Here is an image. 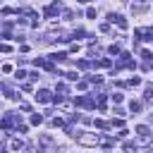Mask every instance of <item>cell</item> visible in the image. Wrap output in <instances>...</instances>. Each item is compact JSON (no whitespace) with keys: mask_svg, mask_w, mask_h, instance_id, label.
<instances>
[{"mask_svg":"<svg viewBox=\"0 0 153 153\" xmlns=\"http://www.w3.org/2000/svg\"><path fill=\"white\" fill-rule=\"evenodd\" d=\"M33 98H36L38 103H50V98H53V93H50V91H45V88H38Z\"/></svg>","mask_w":153,"mask_h":153,"instance_id":"1","label":"cell"},{"mask_svg":"<svg viewBox=\"0 0 153 153\" xmlns=\"http://www.w3.org/2000/svg\"><path fill=\"white\" fill-rule=\"evenodd\" d=\"M136 134H139L143 141H148V136H151V129H148L146 124H139V127H136Z\"/></svg>","mask_w":153,"mask_h":153,"instance_id":"5","label":"cell"},{"mask_svg":"<svg viewBox=\"0 0 153 153\" xmlns=\"http://www.w3.org/2000/svg\"><path fill=\"white\" fill-rule=\"evenodd\" d=\"M60 10H62V5H60V2H53V5H48V7H45V12H43V14H45V17H55Z\"/></svg>","mask_w":153,"mask_h":153,"instance_id":"3","label":"cell"},{"mask_svg":"<svg viewBox=\"0 0 153 153\" xmlns=\"http://www.w3.org/2000/svg\"><path fill=\"white\" fill-rule=\"evenodd\" d=\"M122 124H124V122H122L120 117H117V120H112V127H120V129H122Z\"/></svg>","mask_w":153,"mask_h":153,"instance_id":"20","label":"cell"},{"mask_svg":"<svg viewBox=\"0 0 153 153\" xmlns=\"http://www.w3.org/2000/svg\"><path fill=\"white\" fill-rule=\"evenodd\" d=\"M0 153H5V151H2V148H0Z\"/></svg>","mask_w":153,"mask_h":153,"instance_id":"24","label":"cell"},{"mask_svg":"<svg viewBox=\"0 0 153 153\" xmlns=\"http://www.w3.org/2000/svg\"><path fill=\"white\" fill-rule=\"evenodd\" d=\"M65 76H67V79H69V81H76V79H79V74H76V72H67V74H65Z\"/></svg>","mask_w":153,"mask_h":153,"instance_id":"12","label":"cell"},{"mask_svg":"<svg viewBox=\"0 0 153 153\" xmlns=\"http://www.w3.org/2000/svg\"><path fill=\"white\" fill-rule=\"evenodd\" d=\"M65 91H67V86H65V84H57V88H55V93H65Z\"/></svg>","mask_w":153,"mask_h":153,"instance_id":"17","label":"cell"},{"mask_svg":"<svg viewBox=\"0 0 153 153\" xmlns=\"http://www.w3.org/2000/svg\"><path fill=\"white\" fill-rule=\"evenodd\" d=\"M127 84H129V86H139V84H141V79H139V76H131Z\"/></svg>","mask_w":153,"mask_h":153,"instance_id":"14","label":"cell"},{"mask_svg":"<svg viewBox=\"0 0 153 153\" xmlns=\"http://www.w3.org/2000/svg\"><path fill=\"white\" fill-rule=\"evenodd\" d=\"M108 19H110V22H112V24H117V26H120V29H127V19H124V17H122V14H110V17H108Z\"/></svg>","mask_w":153,"mask_h":153,"instance_id":"4","label":"cell"},{"mask_svg":"<svg viewBox=\"0 0 153 153\" xmlns=\"http://www.w3.org/2000/svg\"><path fill=\"white\" fill-rule=\"evenodd\" d=\"M122 148H124V153H136V143L134 141H124Z\"/></svg>","mask_w":153,"mask_h":153,"instance_id":"8","label":"cell"},{"mask_svg":"<svg viewBox=\"0 0 153 153\" xmlns=\"http://www.w3.org/2000/svg\"><path fill=\"white\" fill-rule=\"evenodd\" d=\"M48 57H50V62H62V60H67V53H50Z\"/></svg>","mask_w":153,"mask_h":153,"instance_id":"7","label":"cell"},{"mask_svg":"<svg viewBox=\"0 0 153 153\" xmlns=\"http://www.w3.org/2000/svg\"><path fill=\"white\" fill-rule=\"evenodd\" d=\"M122 98H124L122 93H112V100H115V103H122Z\"/></svg>","mask_w":153,"mask_h":153,"instance_id":"18","label":"cell"},{"mask_svg":"<svg viewBox=\"0 0 153 153\" xmlns=\"http://www.w3.org/2000/svg\"><path fill=\"white\" fill-rule=\"evenodd\" d=\"M74 103H76V105H81V108H93V105H96V100H93V98H88V96H76V98H74Z\"/></svg>","mask_w":153,"mask_h":153,"instance_id":"2","label":"cell"},{"mask_svg":"<svg viewBox=\"0 0 153 153\" xmlns=\"http://www.w3.org/2000/svg\"><path fill=\"white\" fill-rule=\"evenodd\" d=\"M43 122V115H31V124H41Z\"/></svg>","mask_w":153,"mask_h":153,"instance_id":"10","label":"cell"},{"mask_svg":"<svg viewBox=\"0 0 153 153\" xmlns=\"http://www.w3.org/2000/svg\"><path fill=\"white\" fill-rule=\"evenodd\" d=\"M79 141H81V143H86V146H93V143H98V141H100V136H93V134H91V136H79Z\"/></svg>","mask_w":153,"mask_h":153,"instance_id":"6","label":"cell"},{"mask_svg":"<svg viewBox=\"0 0 153 153\" xmlns=\"http://www.w3.org/2000/svg\"><path fill=\"white\" fill-rule=\"evenodd\" d=\"M143 153H153V151H151V148H148V151H143Z\"/></svg>","mask_w":153,"mask_h":153,"instance_id":"22","label":"cell"},{"mask_svg":"<svg viewBox=\"0 0 153 153\" xmlns=\"http://www.w3.org/2000/svg\"><path fill=\"white\" fill-rule=\"evenodd\" d=\"M86 17H88V19H96V10L88 7V10H86Z\"/></svg>","mask_w":153,"mask_h":153,"instance_id":"16","label":"cell"},{"mask_svg":"<svg viewBox=\"0 0 153 153\" xmlns=\"http://www.w3.org/2000/svg\"><path fill=\"white\" fill-rule=\"evenodd\" d=\"M0 53H10V45L7 43H0Z\"/></svg>","mask_w":153,"mask_h":153,"instance_id":"21","label":"cell"},{"mask_svg":"<svg viewBox=\"0 0 153 153\" xmlns=\"http://www.w3.org/2000/svg\"><path fill=\"white\" fill-rule=\"evenodd\" d=\"M120 53V45H110V55H117Z\"/></svg>","mask_w":153,"mask_h":153,"instance_id":"19","label":"cell"},{"mask_svg":"<svg viewBox=\"0 0 153 153\" xmlns=\"http://www.w3.org/2000/svg\"><path fill=\"white\" fill-rule=\"evenodd\" d=\"M129 110H131V112H139V110H141V103H139V100H131V103H129Z\"/></svg>","mask_w":153,"mask_h":153,"instance_id":"9","label":"cell"},{"mask_svg":"<svg viewBox=\"0 0 153 153\" xmlns=\"http://www.w3.org/2000/svg\"><path fill=\"white\" fill-rule=\"evenodd\" d=\"M88 81H91V84H100V81H103V79H100V76H98V74H91V76H88Z\"/></svg>","mask_w":153,"mask_h":153,"instance_id":"13","label":"cell"},{"mask_svg":"<svg viewBox=\"0 0 153 153\" xmlns=\"http://www.w3.org/2000/svg\"><path fill=\"white\" fill-rule=\"evenodd\" d=\"M22 146H24V143H22V141H19V139H14V141H12V151H19V148H22Z\"/></svg>","mask_w":153,"mask_h":153,"instance_id":"15","label":"cell"},{"mask_svg":"<svg viewBox=\"0 0 153 153\" xmlns=\"http://www.w3.org/2000/svg\"><path fill=\"white\" fill-rule=\"evenodd\" d=\"M79 2H88V0H79Z\"/></svg>","mask_w":153,"mask_h":153,"instance_id":"23","label":"cell"},{"mask_svg":"<svg viewBox=\"0 0 153 153\" xmlns=\"http://www.w3.org/2000/svg\"><path fill=\"white\" fill-rule=\"evenodd\" d=\"M141 57H143L146 62H151V57H153V55H151V50H141Z\"/></svg>","mask_w":153,"mask_h":153,"instance_id":"11","label":"cell"}]
</instances>
